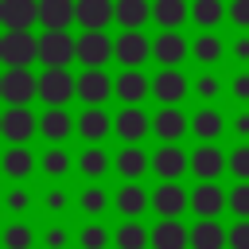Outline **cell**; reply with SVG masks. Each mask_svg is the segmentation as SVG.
Returning <instances> with one entry per match:
<instances>
[{"label": "cell", "mask_w": 249, "mask_h": 249, "mask_svg": "<svg viewBox=\"0 0 249 249\" xmlns=\"http://www.w3.org/2000/svg\"><path fill=\"white\" fill-rule=\"evenodd\" d=\"M31 58H39V39H31V31H8L0 39V62L8 70L31 66Z\"/></svg>", "instance_id": "6da1fadb"}, {"label": "cell", "mask_w": 249, "mask_h": 249, "mask_svg": "<svg viewBox=\"0 0 249 249\" xmlns=\"http://www.w3.org/2000/svg\"><path fill=\"white\" fill-rule=\"evenodd\" d=\"M39 58L47 62V70H66V62L78 58V39H70L66 31H47L39 39Z\"/></svg>", "instance_id": "7a4b0ae2"}, {"label": "cell", "mask_w": 249, "mask_h": 249, "mask_svg": "<svg viewBox=\"0 0 249 249\" xmlns=\"http://www.w3.org/2000/svg\"><path fill=\"white\" fill-rule=\"evenodd\" d=\"M35 93H39V78H31L27 66L4 70V78H0V97H4L8 105H27Z\"/></svg>", "instance_id": "3957f363"}, {"label": "cell", "mask_w": 249, "mask_h": 249, "mask_svg": "<svg viewBox=\"0 0 249 249\" xmlns=\"http://www.w3.org/2000/svg\"><path fill=\"white\" fill-rule=\"evenodd\" d=\"M74 93H78V78H70L66 70H47V74L39 78V97H43L51 109H62Z\"/></svg>", "instance_id": "277c9868"}, {"label": "cell", "mask_w": 249, "mask_h": 249, "mask_svg": "<svg viewBox=\"0 0 249 249\" xmlns=\"http://www.w3.org/2000/svg\"><path fill=\"white\" fill-rule=\"evenodd\" d=\"M113 54H117V43H109L105 31H86L78 39V58L86 62V70H101Z\"/></svg>", "instance_id": "5b68a950"}, {"label": "cell", "mask_w": 249, "mask_h": 249, "mask_svg": "<svg viewBox=\"0 0 249 249\" xmlns=\"http://www.w3.org/2000/svg\"><path fill=\"white\" fill-rule=\"evenodd\" d=\"M39 19V0H0V23L8 31H27Z\"/></svg>", "instance_id": "8992f818"}, {"label": "cell", "mask_w": 249, "mask_h": 249, "mask_svg": "<svg viewBox=\"0 0 249 249\" xmlns=\"http://www.w3.org/2000/svg\"><path fill=\"white\" fill-rule=\"evenodd\" d=\"M39 128V121L31 117V109H23V105H12L4 117H0V132L12 140V144H19V140H31V132Z\"/></svg>", "instance_id": "52a82bcc"}, {"label": "cell", "mask_w": 249, "mask_h": 249, "mask_svg": "<svg viewBox=\"0 0 249 249\" xmlns=\"http://www.w3.org/2000/svg\"><path fill=\"white\" fill-rule=\"evenodd\" d=\"M109 93H117V82H109L101 70H86V74L78 78V97H82L89 109H97Z\"/></svg>", "instance_id": "ba28073f"}, {"label": "cell", "mask_w": 249, "mask_h": 249, "mask_svg": "<svg viewBox=\"0 0 249 249\" xmlns=\"http://www.w3.org/2000/svg\"><path fill=\"white\" fill-rule=\"evenodd\" d=\"M152 128V121L144 117V109H136V105H124L121 113H117V121H113V132L121 136V140H128V144H136V140H144V132Z\"/></svg>", "instance_id": "9c48e42d"}, {"label": "cell", "mask_w": 249, "mask_h": 249, "mask_svg": "<svg viewBox=\"0 0 249 249\" xmlns=\"http://www.w3.org/2000/svg\"><path fill=\"white\" fill-rule=\"evenodd\" d=\"M152 206H156V214H163V218H179V214L191 206V195H187L179 183H163V187H156Z\"/></svg>", "instance_id": "30bf717a"}, {"label": "cell", "mask_w": 249, "mask_h": 249, "mask_svg": "<svg viewBox=\"0 0 249 249\" xmlns=\"http://www.w3.org/2000/svg\"><path fill=\"white\" fill-rule=\"evenodd\" d=\"M109 19H117V4L113 0H78V23L86 31H105Z\"/></svg>", "instance_id": "8fae6325"}, {"label": "cell", "mask_w": 249, "mask_h": 249, "mask_svg": "<svg viewBox=\"0 0 249 249\" xmlns=\"http://www.w3.org/2000/svg\"><path fill=\"white\" fill-rule=\"evenodd\" d=\"M39 19L47 31H66V23L78 19V0H39Z\"/></svg>", "instance_id": "7c38bea8"}, {"label": "cell", "mask_w": 249, "mask_h": 249, "mask_svg": "<svg viewBox=\"0 0 249 249\" xmlns=\"http://www.w3.org/2000/svg\"><path fill=\"white\" fill-rule=\"evenodd\" d=\"M148 54H152V43H148L140 31H121V39H117V58H121L128 70H136Z\"/></svg>", "instance_id": "4fadbf2b"}, {"label": "cell", "mask_w": 249, "mask_h": 249, "mask_svg": "<svg viewBox=\"0 0 249 249\" xmlns=\"http://www.w3.org/2000/svg\"><path fill=\"white\" fill-rule=\"evenodd\" d=\"M152 171H156L160 179L175 183V179L187 171V156H183L175 144H163V148H156V156H152Z\"/></svg>", "instance_id": "5bb4252c"}, {"label": "cell", "mask_w": 249, "mask_h": 249, "mask_svg": "<svg viewBox=\"0 0 249 249\" xmlns=\"http://www.w3.org/2000/svg\"><path fill=\"white\" fill-rule=\"evenodd\" d=\"M222 167H230V160L214 148V144H202V148H195V156H191V171L198 175V179H218L222 175Z\"/></svg>", "instance_id": "9a60e30c"}, {"label": "cell", "mask_w": 249, "mask_h": 249, "mask_svg": "<svg viewBox=\"0 0 249 249\" xmlns=\"http://www.w3.org/2000/svg\"><path fill=\"white\" fill-rule=\"evenodd\" d=\"M222 206H230V198H226L214 183H202V187L191 191V210H195L198 218H218Z\"/></svg>", "instance_id": "2e32d148"}, {"label": "cell", "mask_w": 249, "mask_h": 249, "mask_svg": "<svg viewBox=\"0 0 249 249\" xmlns=\"http://www.w3.org/2000/svg\"><path fill=\"white\" fill-rule=\"evenodd\" d=\"M152 54H156V62H163V66L171 70L175 62H183V58H187V39H183V35H175V31H163V35H156Z\"/></svg>", "instance_id": "e0dca14e"}, {"label": "cell", "mask_w": 249, "mask_h": 249, "mask_svg": "<svg viewBox=\"0 0 249 249\" xmlns=\"http://www.w3.org/2000/svg\"><path fill=\"white\" fill-rule=\"evenodd\" d=\"M152 245H156V249H187V245H191V230L179 226L175 218H163V222L152 230Z\"/></svg>", "instance_id": "ac0fdd59"}, {"label": "cell", "mask_w": 249, "mask_h": 249, "mask_svg": "<svg viewBox=\"0 0 249 249\" xmlns=\"http://www.w3.org/2000/svg\"><path fill=\"white\" fill-rule=\"evenodd\" d=\"M152 93H156V101H163V105H175L183 93H187V78L171 66V70H163V74H156V82H152Z\"/></svg>", "instance_id": "d6986e66"}, {"label": "cell", "mask_w": 249, "mask_h": 249, "mask_svg": "<svg viewBox=\"0 0 249 249\" xmlns=\"http://www.w3.org/2000/svg\"><path fill=\"white\" fill-rule=\"evenodd\" d=\"M222 245H230V230H222L214 218H202L191 230V249H222Z\"/></svg>", "instance_id": "ffe728a7"}, {"label": "cell", "mask_w": 249, "mask_h": 249, "mask_svg": "<svg viewBox=\"0 0 249 249\" xmlns=\"http://www.w3.org/2000/svg\"><path fill=\"white\" fill-rule=\"evenodd\" d=\"M148 89H152V82H148L140 70H124V74L117 78V97H121L124 105H140Z\"/></svg>", "instance_id": "44dd1931"}, {"label": "cell", "mask_w": 249, "mask_h": 249, "mask_svg": "<svg viewBox=\"0 0 249 249\" xmlns=\"http://www.w3.org/2000/svg\"><path fill=\"white\" fill-rule=\"evenodd\" d=\"M144 19H152V4L148 0H117V23L124 31H140Z\"/></svg>", "instance_id": "7402d4cb"}, {"label": "cell", "mask_w": 249, "mask_h": 249, "mask_svg": "<svg viewBox=\"0 0 249 249\" xmlns=\"http://www.w3.org/2000/svg\"><path fill=\"white\" fill-rule=\"evenodd\" d=\"M152 128H156V136H160V140L175 144V140L187 132V117H183L179 109H160V113H156V121H152Z\"/></svg>", "instance_id": "603a6c76"}, {"label": "cell", "mask_w": 249, "mask_h": 249, "mask_svg": "<svg viewBox=\"0 0 249 249\" xmlns=\"http://www.w3.org/2000/svg\"><path fill=\"white\" fill-rule=\"evenodd\" d=\"M113 163H117V171H121L124 179H140V175H144V171L152 167V160H148V156H144V152H140L136 144H128V148H121Z\"/></svg>", "instance_id": "cb8c5ba5"}, {"label": "cell", "mask_w": 249, "mask_h": 249, "mask_svg": "<svg viewBox=\"0 0 249 249\" xmlns=\"http://www.w3.org/2000/svg\"><path fill=\"white\" fill-rule=\"evenodd\" d=\"M109 128H113V121L105 117V109H86V113L78 117V132H82V140H105Z\"/></svg>", "instance_id": "d4e9b609"}, {"label": "cell", "mask_w": 249, "mask_h": 249, "mask_svg": "<svg viewBox=\"0 0 249 249\" xmlns=\"http://www.w3.org/2000/svg\"><path fill=\"white\" fill-rule=\"evenodd\" d=\"M152 19H156L160 27H167V31H175V27L187 19V4H183V0H156V4H152Z\"/></svg>", "instance_id": "484cf974"}, {"label": "cell", "mask_w": 249, "mask_h": 249, "mask_svg": "<svg viewBox=\"0 0 249 249\" xmlns=\"http://www.w3.org/2000/svg\"><path fill=\"white\" fill-rule=\"evenodd\" d=\"M70 128H74V121L66 117V109H47L43 121H39V132H43L47 140H66Z\"/></svg>", "instance_id": "4316f807"}, {"label": "cell", "mask_w": 249, "mask_h": 249, "mask_svg": "<svg viewBox=\"0 0 249 249\" xmlns=\"http://www.w3.org/2000/svg\"><path fill=\"white\" fill-rule=\"evenodd\" d=\"M148 191L140 187V183H128V187H121V195H117V206H121V214H128V218H136V214H144L148 210Z\"/></svg>", "instance_id": "83f0119b"}, {"label": "cell", "mask_w": 249, "mask_h": 249, "mask_svg": "<svg viewBox=\"0 0 249 249\" xmlns=\"http://www.w3.org/2000/svg\"><path fill=\"white\" fill-rule=\"evenodd\" d=\"M191 128H195V136L198 140H214V136H222V117L214 113V109H198L195 113V121H191Z\"/></svg>", "instance_id": "f1b7e54d"}, {"label": "cell", "mask_w": 249, "mask_h": 249, "mask_svg": "<svg viewBox=\"0 0 249 249\" xmlns=\"http://www.w3.org/2000/svg\"><path fill=\"white\" fill-rule=\"evenodd\" d=\"M78 171L89 175V179H101V175L109 171V156H105L101 148H86V152L78 156Z\"/></svg>", "instance_id": "f546056e"}, {"label": "cell", "mask_w": 249, "mask_h": 249, "mask_svg": "<svg viewBox=\"0 0 249 249\" xmlns=\"http://www.w3.org/2000/svg\"><path fill=\"white\" fill-rule=\"evenodd\" d=\"M117 245L121 249H144V245H152V233L144 226H136V222H124L117 230Z\"/></svg>", "instance_id": "4dcf8cb0"}, {"label": "cell", "mask_w": 249, "mask_h": 249, "mask_svg": "<svg viewBox=\"0 0 249 249\" xmlns=\"http://www.w3.org/2000/svg\"><path fill=\"white\" fill-rule=\"evenodd\" d=\"M191 19L198 27H214L222 19V0H195L191 4Z\"/></svg>", "instance_id": "1f68e13d"}, {"label": "cell", "mask_w": 249, "mask_h": 249, "mask_svg": "<svg viewBox=\"0 0 249 249\" xmlns=\"http://www.w3.org/2000/svg\"><path fill=\"white\" fill-rule=\"evenodd\" d=\"M4 171H8L12 179H23V175L31 171V152H23L19 144H12L8 156H4Z\"/></svg>", "instance_id": "d6a6232c"}, {"label": "cell", "mask_w": 249, "mask_h": 249, "mask_svg": "<svg viewBox=\"0 0 249 249\" xmlns=\"http://www.w3.org/2000/svg\"><path fill=\"white\" fill-rule=\"evenodd\" d=\"M191 51H195L198 62H218V54H222V39L206 31V35H198V39L191 43Z\"/></svg>", "instance_id": "836d02e7"}, {"label": "cell", "mask_w": 249, "mask_h": 249, "mask_svg": "<svg viewBox=\"0 0 249 249\" xmlns=\"http://www.w3.org/2000/svg\"><path fill=\"white\" fill-rule=\"evenodd\" d=\"M4 249H31V230L27 226H8L4 230Z\"/></svg>", "instance_id": "e575fe53"}, {"label": "cell", "mask_w": 249, "mask_h": 249, "mask_svg": "<svg viewBox=\"0 0 249 249\" xmlns=\"http://www.w3.org/2000/svg\"><path fill=\"white\" fill-rule=\"evenodd\" d=\"M230 210H233L241 222H249V183H237V187L230 191Z\"/></svg>", "instance_id": "d590c367"}, {"label": "cell", "mask_w": 249, "mask_h": 249, "mask_svg": "<svg viewBox=\"0 0 249 249\" xmlns=\"http://www.w3.org/2000/svg\"><path fill=\"white\" fill-rule=\"evenodd\" d=\"M109 206V195L101 191V187H89V191H82V210L86 214H101Z\"/></svg>", "instance_id": "8d00e7d4"}, {"label": "cell", "mask_w": 249, "mask_h": 249, "mask_svg": "<svg viewBox=\"0 0 249 249\" xmlns=\"http://www.w3.org/2000/svg\"><path fill=\"white\" fill-rule=\"evenodd\" d=\"M66 167H70V156H66V152H58V148H51V152L43 156V171H47V175H62Z\"/></svg>", "instance_id": "74e56055"}, {"label": "cell", "mask_w": 249, "mask_h": 249, "mask_svg": "<svg viewBox=\"0 0 249 249\" xmlns=\"http://www.w3.org/2000/svg\"><path fill=\"white\" fill-rule=\"evenodd\" d=\"M109 245V233L101 226H86L82 230V249H105Z\"/></svg>", "instance_id": "f35d334b"}, {"label": "cell", "mask_w": 249, "mask_h": 249, "mask_svg": "<svg viewBox=\"0 0 249 249\" xmlns=\"http://www.w3.org/2000/svg\"><path fill=\"white\" fill-rule=\"evenodd\" d=\"M230 171H233L241 183H249V148H245V144H241V148L230 156Z\"/></svg>", "instance_id": "ab89813d"}, {"label": "cell", "mask_w": 249, "mask_h": 249, "mask_svg": "<svg viewBox=\"0 0 249 249\" xmlns=\"http://www.w3.org/2000/svg\"><path fill=\"white\" fill-rule=\"evenodd\" d=\"M230 249H249V222H237L230 230Z\"/></svg>", "instance_id": "60d3db41"}, {"label": "cell", "mask_w": 249, "mask_h": 249, "mask_svg": "<svg viewBox=\"0 0 249 249\" xmlns=\"http://www.w3.org/2000/svg\"><path fill=\"white\" fill-rule=\"evenodd\" d=\"M230 19H233L237 27H249V0H233V4H230Z\"/></svg>", "instance_id": "b9f144b4"}, {"label": "cell", "mask_w": 249, "mask_h": 249, "mask_svg": "<svg viewBox=\"0 0 249 249\" xmlns=\"http://www.w3.org/2000/svg\"><path fill=\"white\" fill-rule=\"evenodd\" d=\"M233 97H237V101L249 97V74H237V78H233Z\"/></svg>", "instance_id": "7bdbcfd3"}, {"label": "cell", "mask_w": 249, "mask_h": 249, "mask_svg": "<svg viewBox=\"0 0 249 249\" xmlns=\"http://www.w3.org/2000/svg\"><path fill=\"white\" fill-rule=\"evenodd\" d=\"M23 206H27V195L23 191H12L8 195V210H23Z\"/></svg>", "instance_id": "ee69618b"}, {"label": "cell", "mask_w": 249, "mask_h": 249, "mask_svg": "<svg viewBox=\"0 0 249 249\" xmlns=\"http://www.w3.org/2000/svg\"><path fill=\"white\" fill-rule=\"evenodd\" d=\"M198 93H202V97H214V93H218V82H214V78H202V82H198Z\"/></svg>", "instance_id": "f6af8a7d"}, {"label": "cell", "mask_w": 249, "mask_h": 249, "mask_svg": "<svg viewBox=\"0 0 249 249\" xmlns=\"http://www.w3.org/2000/svg\"><path fill=\"white\" fill-rule=\"evenodd\" d=\"M47 245H51V249L66 245V233H62V230H47Z\"/></svg>", "instance_id": "bcb514c9"}, {"label": "cell", "mask_w": 249, "mask_h": 249, "mask_svg": "<svg viewBox=\"0 0 249 249\" xmlns=\"http://www.w3.org/2000/svg\"><path fill=\"white\" fill-rule=\"evenodd\" d=\"M233 132H237V136H249V113H237V121H233Z\"/></svg>", "instance_id": "7dc6e473"}, {"label": "cell", "mask_w": 249, "mask_h": 249, "mask_svg": "<svg viewBox=\"0 0 249 249\" xmlns=\"http://www.w3.org/2000/svg\"><path fill=\"white\" fill-rule=\"evenodd\" d=\"M62 202H66V198H62V195H58V191H51V195H47V206H51V210H58V206H62Z\"/></svg>", "instance_id": "c3c4849f"}, {"label": "cell", "mask_w": 249, "mask_h": 249, "mask_svg": "<svg viewBox=\"0 0 249 249\" xmlns=\"http://www.w3.org/2000/svg\"><path fill=\"white\" fill-rule=\"evenodd\" d=\"M233 51H237V58H249V39H237Z\"/></svg>", "instance_id": "681fc988"}]
</instances>
